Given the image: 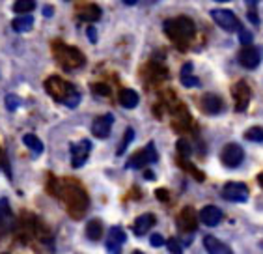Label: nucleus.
<instances>
[{
  "instance_id": "f257e3e1",
  "label": "nucleus",
  "mask_w": 263,
  "mask_h": 254,
  "mask_svg": "<svg viewBox=\"0 0 263 254\" xmlns=\"http://www.w3.org/2000/svg\"><path fill=\"white\" fill-rule=\"evenodd\" d=\"M45 90L56 101L66 103L69 108H75L81 103V92L77 90L71 82L62 81L60 77H51L45 81Z\"/></svg>"
},
{
  "instance_id": "f03ea898",
  "label": "nucleus",
  "mask_w": 263,
  "mask_h": 254,
  "mask_svg": "<svg viewBox=\"0 0 263 254\" xmlns=\"http://www.w3.org/2000/svg\"><path fill=\"white\" fill-rule=\"evenodd\" d=\"M211 19L226 32H239L241 30V26H243L241 25V21L237 19V15H235L232 10H226V8L211 10Z\"/></svg>"
},
{
  "instance_id": "7ed1b4c3",
  "label": "nucleus",
  "mask_w": 263,
  "mask_h": 254,
  "mask_svg": "<svg viewBox=\"0 0 263 254\" xmlns=\"http://www.w3.org/2000/svg\"><path fill=\"white\" fill-rule=\"evenodd\" d=\"M56 58H58V62H60L64 67H67V69L81 67V66H84V62H86L79 49H75V47H67V45L56 47Z\"/></svg>"
},
{
  "instance_id": "20e7f679",
  "label": "nucleus",
  "mask_w": 263,
  "mask_h": 254,
  "mask_svg": "<svg viewBox=\"0 0 263 254\" xmlns=\"http://www.w3.org/2000/svg\"><path fill=\"white\" fill-rule=\"evenodd\" d=\"M164 30H166V34H170L174 40L191 38L194 34V25H193V21L187 19V17H177V19L166 21V23H164Z\"/></svg>"
},
{
  "instance_id": "39448f33",
  "label": "nucleus",
  "mask_w": 263,
  "mask_h": 254,
  "mask_svg": "<svg viewBox=\"0 0 263 254\" xmlns=\"http://www.w3.org/2000/svg\"><path fill=\"white\" fill-rule=\"evenodd\" d=\"M157 159H159L157 148H155V144L153 142H149V144H146V148H142L140 152L133 153L131 159L127 161L125 167L127 168H137L138 170V168H144L149 163H155Z\"/></svg>"
},
{
  "instance_id": "423d86ee",
  "label": "nucleus",
  "mask_w": 263,
  "mask_h": 254,
  "mask_svg": "<svg viewBox=\"0 0 263 254\" xmlns=\"http://www.w3.org/2000/svg\"><path fill=\"white\" fill-rule=\"evenodd\" d=\"M220 159H222V165L228 168H237L239 165L243 163L245 152L243 148L235 142H230L222 148V153H220Z\"/></svg>"
},
{
  "instance_id": "0eeeda50",
  "label": "nucleus",
  "mask_w": 263,
  "mask_h": 254,
  "mask_svg": "<svg viewBox=\"0 0 263 254\" xmlns=\"http://www.w3.org/2000/svg\"><path fill=\"white\" fill-rule=\"evenodd\" d=\"M90 152H91V142L88 138H82L79 142L71 144V167L81 168L82 165L86 163Z\"/></svg>"
},
{
  "instance_id": "6e6552de",
  "label": "nucleus",
  "mask_w": 263,
  "mask_h": 254,
  "mask_svg": "<svg viewBox=\"0 0 263 254\" xmlns=\"http://www.w3.org/2000/svg\"><path fill=\"white\" fill-rule=\"evenodd\" d=\"M222 196L230 202H247L248 187L241 182H230L222 187Z\"/></svg>"
},
{
  "instance_id": "1a4fd4ad",
  "label": "nucleus",
  "mask_w": 263,
  "mask_h": 254,
  "mask_svg": "<svg viewBox=\"0 0 263 254\" xmlns=\"http://www.w3.org/2000/svg\"><path fill=\"white\" fill-rule=\"evenodd\" d=\"M112 125H114V116L110 112L108 114H103V116H97L93 122H91V135L96 138H106L110 137Z\"/></svg>"
},
{
  "instance_id": "9d476101",
  "label": "nucleus",
  "mask_w": 263,
  "mask_h": 254,
  "mask_svg": "<svg viewBox=\"0 0 263 254\" xmlns=\"http://www.w3.org/2000/svg\"><path fill=\"white\" fill-rule=\"evenodd\" d=\"M125 230L122 226H112L108 230V238H106V252L108 254H120L123 243H125Z\"/></svg>"
},
{
  "instance_id": "9b49d317",
  "label": "nucleus",
  "mask_w": 263,
  "mask_h": 254,
  "mask_svg": "<svg viewBox=\"0 0 263 254\" xmlns=\"http://www.w3.org/2000/svg\"><path fill=\"white\" fill-rule=\"evenodd\" d=\"M237 60H239V64L243 67H247V69H254V67L259 66L261 55H259V51L254 49V47H245V49H241V52H239Z\"/></svg>"
},
{
  "instance_id": "f8f14e48",
  "label": "nucleus",
  "mask_w": 263,
  "mask_h": 254,
  "mask_svg": "<svg viewBox=\"0 0 263 254\" xmlns=\"http://www.w3.org/2000/svg\"><path fill=\"white\" fill-rule=\"evenodd\" d=\"M200 221H202L205 226H217L220 221H222V211L217 208V206H205L200 211Z\"/></svg>"
},
{
  "instance_id": "ddd939ff",
  "label": "nucleus",
  "mask_w": 263,
  "mask_h": 254,
  "mask_svg": "<svg viewBox=\"0 0 263 254\" xmlns=\"http://www.w3.org/2000/svg\"><path fill=\"white\" fill-rule=\"evenodd\" d=\"M203 249L208 250L209 254H233V250L230 249L228 245L222 243L220 239L213 238V235H205L203 238Z\"/></svg>"
},
{
  "instance_id": "4468645a",
  "label": "nucleus",
  "mask_w": 263,
  "mask_h": 254,
  "mask_svg": "<svg viewBox=\"0 0 263 254\" xmlns=\"http://www.w3.org/2000/svg\"><path fill=\"white\" fill-rule=\"evenodd\" d=\"M153 224H155V215H152V213L140 215V217L137 219L135 226H133V230H135V235H137V238L146 235L147 232L153 228Z\"/></svg>"
},
{
  "instance_id": "2eb2a0df",
  "label": "nucleus",
  "mask_w": 263,
  "mask_h": 254,
  "mask_svg": "<svg viewBox=\"0 0 263 254\" xmlns=\"http://www.w3.org/2000/svg\"><path fill=\"white\" fill-rule=\"evenodd\" d=\"M202 108L203 112H208V114H218V112L224 108V103L222 99L218 96H213V94H208V96L202 97Z\"/></svg>"
},
{
  "instance_id": "dca6fc26",
  "label": "nucleus",
  "mask_w": 263,
  "mask_h": 254,
  "mask_svg": "<svg viewBox=\"0 0 263 254\" xmlns=\"http://www.w3.org/2000/svg\"><path fill=\"white\" fill-rule=\"evenodd\" d=\"M233 96H235V111H245L248 105V97H250V92H248L247 84L245 82H237V86L233 88Z\"/></svg>"
},
{
  "instance_id": "f3484780",
  "label": "nucleus",
  "mask_w": 263,
  "mask_h": 254,
  "mask_svg": "<svg viewBox=\"0 0 263 254\" xmlns=\"http://www.w3.org/2000/svg\"><path fill=\"white\" fill-rule=\"evenodd\" d=\"M0 226L4 230H10L13 226V213H11L10 204L6 198L0 200Z\"/></svg>"
},
{
  "instance_id": "a211bd4d",
  "label": "nucleus",
  "mask_w": 263,
  "mask_h": 254,
  "mask_svg": "<svg viewBox=\"0 0 263 254\" xmlns=\"http://www.w3.org/2000/svg\"><path fill=\"white\" fill-rule=\"evenodd\" d=\"M138 101H140V97H138V94L135 90L123 88V90L120 92V105H122L123 108H135L138 105Z\"/></svg>"
},
{
  "instance_id": "6ab92c4d",
  "label": "nucleus",
  "mask_w": 263,
  "mask_h": 254,
  "mask_svg": "<svg viewBox=\"0 0 263 254\" xmlns=\"http://www.w3.org/2000/svg\"><path fill=\"white\" fill-rule=\"evenodd\" d=\"M181 82H183V86H187V88L200 86V79L193 75V64H191V62H187V64L183 66V69H181Z\"/></svg>"
},
{
  "instance_id": "aec40b11",
  "label": "nucleus",
  "mask_w": 263,
  "mask_h": 254,
  "mask_svg": "<svg viewBox=\"0 0 263 254\" xmlns=\"http://www.w3.org/2000/svg\"><path fill=\"white\" fill-rule=\"evenodd\" d=\"M11 26H13V30L19 32V34L21 32H28V30H32V26H34V17L32 15L17 17V19H13Z\"/></svg>"
},
{
  "instance_id": "412c9836",
  "label": "nucleus",
  "mask_w": 263,
  "mask_h": 254,
  "mask_svg": "<svg viewBox=\"0 0 263 254\" xmlns=\"http://www.w3.org/2000/svg\"><path fill=\"white\" fill-rule=\"evenodd\" d=\"M101 234H103V223L99 221V219H93V221H90V223L86 224L88 239H91V241H97V239L101 238Z\"/></svg>"
},
{
  "instance_id": "4be33fe9",
  "label": "nucleus",
  "mask_w": 263,
  "mask_h": 254,
  "mask_svg": "<svg viewBox=\"0 0 263 254\" xmlns=\"http://www.w3.org/2000/svg\"><path fill=\"white\" fill-rule=\"evenodd\" d=\"M101 17V10H99V6H88V8H82L79 10V19L82 21H88V23H93Z\"/></svg>"
},
{
  "instance_id": "5701e85b",
  "label": "nucleus",
  "mask_w": 263,
  "mask_h": 254,
  "mask_svg": "<svg viewBox=\"0 0 263 254\" xmlns=\"http://www.w3.org/2000/svg\"><path fill=\"white\" fill-rule=\"evenodd\" d=\"M23 142H25V146L28 148V150H32L35 155H40V153L43 152V144H41V140L35 137V135H32V133H28V135L23 137Z\"/></svg>"
},
{
  "instance_id": "b1692460",
  "label": "nucleus",
  "mask_w": 263,
  "mask_h": 254,
  "mask_svg": "<svg viewBox=\"0 0 263 254\" xmlns=\"http://www.w3.org/2000/svg\"><path fill=\"white\" fill-rule=\"evenodd\" d=\"M32 10H35L34 0H17L13 4V11H17V13H28Z\"/></svg>"
},
{
  "instance_id": "393cba45",
  "label": "nucleus",
  "mask_w": 263,
  "mask_h": 254,
  "mask_svg": "<svg viewBox=\"0 0 263 254\" xmlns=\"http://www.w3.org/2000/svg\"><path fill=\"white\" fill-rule=\"evenodd\" d=\"M245 138L250 142H263V127H250L245 133Z\"/></svg>"
},
{
  "instance_id": "a878e982",
  "label": "nucleus",
  "mask_w": 263,
  "mask_h": 254,
  "mask_svg": "<svg viewBox=\"0 0 263 254\" xmlns=\"http://www.w3.org/2000/svg\"><path fill=\"white\" fill-rule=\"evenodd\" d=\"M133 138H135V131H133L131 127H129V129H127V133H125V138H122V142H120V146H118L116 155H122V153L125 152L127 146L133 142Z\"/></svg>"
},
{
  "instance_id": "bb28decb",
  "label": "nucleus",
  "mask_w": 263,
  "mask_h": 254,
  "mask_svg": "<svg viewBox=\"0 0 263 254\" xmlns=\"http://www.w3.org/2000/svg\"><path fill=\"white\" fill-rule=\"evenodd\" d=\"M19 105H21L19 96H15V94H8L6 96V107H8V111H15Z\"/></svg>"
},
{
  "instance_id": "cd10ccee",
  "label": "nucleus",
  "mask_w": 263,
  "mask_h": 254,
  "mask_svg": "<svg viewBox=\"0 0 263 254\" xmlns=\"http://www.w3.org/2000/svg\"><path fill=\"white\" fill-rule=\"evenodd\" d=\"M166 247L172 254H183V247L179 245V241H177V239H168Z\"/></svg>"
},
{
  "instance_id": "c85d7f7f",
  "label": "nucleus",
  "mask_w": 263,
  "mask_h": 254,
  "mask_svg": "<svg viewBox=\"0 0 263 254\" xmlns=\"http://www.w3.org/2000/svg\"><path fill=\"white\" fill-rule=\"evenodd\" d=\"M239 41H241L243 45H250V43H252V34H250L245 26H241V30H239Z\"/></svg>"
},
{
  "instance_id": "c756f323",
  "label": "nucleus",
  "mask_w": 263,
  "mask_h": 254,
  "mask_svg": "<svg viewBox=\"0 0 263 254\" xmlns=\"http://www.w3.org/2000/svg\"><path fill=\"white\" fill-rule=\"evenodd\" d=\"M149 245H152V247H162V245H164V239H162L161 234H153L152 238H149Z\"/></svg>"
},
{
  "instance_id": "7c9ffc66",
  "label": "nucleus",
  "mask_w": 263,
  "mask_h": 254,
  "mask_svg": "<svg viewBox=\"0 0 263 254\" xmlns=\"http://www.w3.org/2000/svg\"><path fill=\"white\" fill-rule=\"evenodd\" d=\"M86 34H88V38H90L91 43H96V41H97V32H96V28H93V26H88Z\"/></svg>"
},
{
  "instance_id": "2f4dec72",
  "label": "nucleus",
  "mask_w": 263,
  "mask_h": 254,
  "mask_svg": "<svg viewBox=\"0 0 263 254\" xmlns=\"http://www.w3.org/2000/svg\"><path fill=\"white\" fill-rule=\"evenodd\" d=\"M177 148H179V152H185V155H189V152H191V150H189V146H187V142H185V140H179V142H177Z\"/></svg>"
},
{
  "instance_id": "473e14b6",
  "label": "nucleus",
  "mask_w": 263,
  "mask_h": 254,
  "mask_svg": "<svg viewBox=\"0 0 263 254\" xmlns=\"http://www.w3.org/2000/svg\"><path fill=\"white\" fill-rule=\"evenodd\" d=\"M248 19L252 21L254 25H259V19H258V15H256V13H254V11H250V13H248Z\"/></svg>"
},
{
  "instance_id": "72a5a7b5",
  "label": "nucleus",
  "mask_w": 263,
  "mask_h": 254,
  "mask_svg": "<svg viewBox=\"0 0 263 254\" xmlns=\"http://www.w3.org/2000/svg\"><path fill=\"white\" fill-rule=\"evenodd\" d=\"M43 15H45V17L52 15V6H45V8H43Z\"/></svg>"
},
{
  "instance_id": "f704fd0d",
  "label": "nucleus",
  "mask_w": 263,
  "mask_h": 254,
  "mask_svg": "<svg viewBox=\"0 0 263 254\" xmlns=\"http://www.w3.org/2000/svg\"><path fill=\"white\" fill-rule=\"evenodd\" d=\"M93 90H96V92H103V94H110V90H106V88H101V86H96Z\"/></svg>"
},
{
  "instance_id": "c9c22d12",
  "label": "nucleus",
  "mask_w": 263,
  "mask_h": 254,
  "mask_svg": "<svg viewBox=\"0 0 263 254\" xmlns=\"http://www.w3.org/2000/svg\"><path fill=\"white\" fill-rule=\"evenodd\" d=\"M123 4H127V6H135V4H137V2H135V0H125Z\"/></svg>"
},
{
  "instance_id": "e433bc0d",
  "label": "nucleus",
  "mask_w": 263,
  "mask_h": 254,
  "mask_svg": "<svg viewBox=\"0 0 263 254\" xmlns=\"http://www.w3.org/2000/svg\"><path fill=\"white\" fill-rule=\"evenodd\" d=\"M146 178L152 179V178H155V176H153V172H149V170H147V172H146Z\"/></svg>"
},
{
  "instance_id": "4c0bfd02",
  "label": "nucleus",
  "mask_w": 263,
  "mask_h": 254,
  "mask_svg": "<svg viewBox=\"0 0 263 254\" xmlns=\"http://www.w3.org/2000/svg\"><path fill=\"white\" fill-rule=\"evenodd\" d=\"M258 182H259V183H261V185H263V174H259V176H258Z\"/></svg>"
},
{
  "instance_id": "58836bf2",
  "label": "nucleus",
  "mask_w": 263,
  "mask_h": 254,
  "mask_svg": "<svg viewBox=\"0 0 263 254\" xmlns=\"http://www.w3.org/2000/svg\"><path fill=\"white\" fill-rule=\"evenodd\" d=\"M133 254H144V252H140V250H135V252H133Z\"/></svg>"
}]
</instances>
